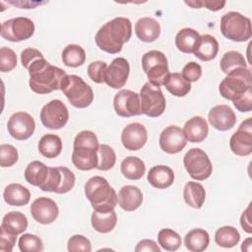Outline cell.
Wrapping results in <instances>:
<instances>
[{
  "label": "cell",
  "instance_id": "e0dca14e",
  "mask_svg": "<svg viewBox=\"0 0 252 252\" xmlns=\"http://www.w3.org/2000/svg\"><path fill=\"white\" fill-rule=\"evenodd\" d=\"M31 214L34 220L41 224L52 223L58 217L57 204L50 198L39 197L31 205Z\"/></svg>",
  "mask_w": 252,
  "mask_h": 252
},
{
  "label": "cell",
  "instance_id": "9f6ffc18",
  "mask_svg": "<svg viewBox=\"0 0 252 252\" xmlns=\"http://www.w3.org/2000/svg\"><path fill=\"white\" fill-rule=\"evenodd\" d=\"M251 237H248L246 238L243 243H242V246H241V249L242 251H247V252H250L251 251Z\"/></svg>",
  "mask_w": 252,
  "mask_h": 252
},
{
  "label": "cell",
  "instance_id": "44dd1931",
  "mask_svg": "<svg viewBox=\"0 0 252 252\" xmlns=\"http://www.w3.org/2000/svg\"><path fill=\"white\" fill-rule=\"evenodd\" d=\"M208 120L210 124L220 131H226L231 129L236 123V116L234 111L225 104L214 106L209 114Z\"/></svg>",
  "mask_w": 252,
  "mask_h": 252
},
{
  "label": "cell",
  "instance_id": "d4e9b609",
  "mask_svg": "<svg viewBox=\"0 0 252 252\" xmlns=\"http://www.w3.org/2000/svg\"><path fill=\"white\" fill-rule=\"evenodd\" d=\"M148 182L155 188L165 189L172 185L174 181L173 170L167 165L153 166L148 173Z\"/></svg>",
  "mask_w": 252,
  "mask_h": 252
},
{
  "label": "cell",
  "instance_id": "4fadbf2b",
  "mask_svg": "<svg viewBox=\"0 0 252 252\" xmlns=\"http://www.w3.org/2000/svg\"><path fill=\"white\" fill-rule=\"evenodd\" d=\"M40 121L48 129L57 130L66 125L69 119L67 106L60 99H52L40 110Z\"/></svg>",
  "mask_w": 252,
  "mask_h": 252
},
{
  "label": "cell",
  "instance_id": "ac0fdd59",
  "mask_svg": "<svg viewBox=\"0 0 252 252\" xmlns=\"http://www.w3.org/2000/svg\"><path fill=\"white\" fill-rule=\"evenodd\" d=\"M187 144L183 131L176 125L167 126L159 136V147L167 154H177L181 152Z\"/></svg>",
  "mask_w": 252,
  "mask_h": 252
},
{
  "label": "cell",
  "instance_id": "f5cc1de1",
  "mask_svg": "<svg viewBox=\"0 0 252 252\" xmlns=\"http://www.w3.org/2000/svg\"><path fill=\"white\" fill-rule=\"evenodd\" d=\"M136 252L142 251H152V252H160V248L158 244L152 239H143L138 242L137 246L135 247Z\"/></svg>",
  "mask_w": 252,
  "mask_h": 252
},
{
  "label": "cell",
  "instance_id": "8fae6325",
  "mask_svg": "<svg viewBox=\"0 0 252 252\" xmlns=\"http://www.w3.org/2000/svg\"><path fill=\"white\" fill-rule=\"evenodd\" d=\"M33 22L26 17H17L1 25V36L8 41L19 42L29 39L34 32Z\"/></svg>",
  "mask_w": 252,
  "mask_h": 252
},
{
  "label": "cell",
  "instance_id": "816d5d0a",
  "mask_svg": "<svg viewBox=\"0 0 252 252\" xmlns=\"http://www.w3.org/2000/svg\"><path fill=\"white\" fill-rule=\"evenodd\" d=\"M40 57H43V55L39 50H37L35 48H26L21 53V62H22V65L28 70L29 66L34 60H36Z\"/></svg>",
  "mask_w": 252,
  "mask_h": 252
},
{
  "label": "cell",
  "instance_id": "d6986e66",
  "mask_svg": "<svg viewBox=\"0 0 252 252\" xmlns=\"http://www.w3.org/2000/svg\"><path fill=\"white\" fill-rule=\"evenodd\" d=\"M130 73V65L123 57H117L112 60L106 68L104 83L112 89H120L124 87Z\"/></svg>",
  "mask_w": 252,
  "mask_h": 252
},
{
  "label": "cell",
  "instance_id": "4316f807",
  "mask_svg": "<svg viewBox=\"0 0 252 252\" xmlns=\"http://www.w3.org/2000/svg\"><path fill=\"white\" fill-rule=\"evenodd\" d=\"M219 52V42L211 34L200 35V39L194 51V55L201 61L213 60Z\"/></svg>",
  "mask_w": 252,
  "mask_h": 252
},
{
  "label": "cell",
  "instance_id": "7dc6e473",
  "mask_svg": "<svg viewBox=\"0 0 252 252\" xmlns=\"http://www.w3.org/2000/svg\"><path fill=\"white\" fill-rule=\"evenodd\" d=\"M181 75L184 77L185 80H187L190 83L196 82L202 76V67L198 63L191 61L183 67Z\"/></svg>",
  "mask_w": 252,
  "mask_h": 252
},
{
  "label": "cell",
  "instance_id": "5b68a950",
  "mask_svg": "<svg viewBox=\"0 0 252 252\" xmlns=\"http://www.w3.org/2000/svg\"><path fill=\"white\" fill-rule=\"evenodd\" d=\"M252 89L251 70L239 68L231 71L220 82L219 91L222 97L228 100H235Z\"/></svg>",
  "mask_w": 252,
  "mask_h": 252
},
{
  "label": "cell",
  "instance_id": "ba28073f",
  "mask_svg": "<svg viewBox=\"0 0 252 252\" xmlns=\"http://www.w3.org/2000/svg\"><path fill=\"white\" fill-rule=\"evenodd\" d=\"M142 67L147 74L149 82L155 86H162L169 74L167 59L159 50H150L142 57Z\"/></svg>",
  "mask_w": 252,
  "mask_h": 252
},
{
  "label": "cell",
  "instance_id": "c3c4849f",
  "mask_svg": "<svg viewBox=\"0 0 252 252\" xmlns=\"http://www.w3.org/2000/svg\"><path fill=\"white\" fill-rule=\"evenodd\" d=\"M185 4L191 6L194 9H200L202 7H206L210 11H219L221 10L224 5L225 1H217V0H198V1H185Z\"/></svg>",
  "mask_w": 252,
  "mask_h": 252
},
{
  "label": "cell",
  "instance_id": "52a82bcc",
  "mask_svg": "<svg viewBox=\"0 0 252 252\" xmlns=\"http://www.w3.org/2000/svg\"><path fill=\"white\" fill-rule=\"evenodd\" d=\"M220 28L224 37L236 42L246 41L252 35L250 19L239 12L225 13L220 19Z\"/></svg>",
  "mask_w": 252,
  "mask_h": 252
},
{
  "label": "cell",
  "instance_id": "4dcf8cb0",
  "mask_svg": "<svg viewBox=\"0 0 252 252\" xmlns=\"http://www.w3.org/2000/svg\"><path fill=\"white\" fill-rule=\"evenodd\" d=\"M183 198L186 204L190 207L201 209L206 199V191L202 184L195 181H189L184 186Z\"/></svg>",
  "mask_w": 252,
  "mask_h": 252
},
{
  "label": "cell",
  "instance_id": "ee69618b",
  "mask_svg": "<svg viewBox=\"0 0 252 252\" xmlns=\"http://www.w3.org/2000/svg\"><path fill=\"white\" fill-rule=\"evenodd\" d=\"M17 66V56L14 50L9 47L0 48V71L10 72Z\"/></svg>",
  "mask_w": 252,
  "mask_h": 252
},
{
  "label": "cell",
  "instance_id": "f1b7e54d",
  "mask_svg": "<svg viewBox=\"0 0 252 252\" xmlns=\"http://www.w3.org/2000/svg\"><path fill=\"white\" fill-rule=\"evenodd\" d=\"M49 172V167L39 160H33L25 169V179L28 183L39 187L45 183Z\"/></svg>",
  "mask_w": 252,
  "mask_h": 252
},
{
  "label": "cell",
  "instance_id": "b9f144b4",
  "mask_svg": "<svg viewBox=\"0 0 252 252\" xmlns=\"http://www.w3.org/2000/svg\"><path fill=\"white\" fill-rule=\"evenodd\" d=\"M19 248L22 252H40L43 250V243L38 236L25 233L19 239Z\"/></svg>",
  "mask_w": 252,
  "mask_h": 252
},
{
  "label": "cell",
  "instance_id": "7bdbcfd3",
  "mask_svg": "<svg viewBox=\"0 0 252 252\" xmlns=\"http://www.w3.org/2000/svg\"><path fill=\"white\" fill-rule=\"evenodd\" d=\"M19 158L17 149L10 144H2L0 146V165L2 167H10L14 165Z\"/></svg>",
  "mask_w": 252,
  "mask_h": 252
},
{
  "label": "cell",
  "instance_id": "1f68e13d",
  "mask_svg": "<svg viewBox=\"0 0 252 252\" xmlns=\"http://www.w3.org/2000/svg\"><path fill=\"white\" fill-rule=\"evenodd\" d=\"M209 243V233L202 228H194L187 232L184 237V244L191 252H202L207 249Z\"/></svg>",
  "mask_w": 252,
  "mask_h": 252
},
{
  "label": "cell",
  "instance_id": "e575fe53",
  "mask_svg": "<svg viewBox=\"0 0 252 252\" xmlns=\"http://www.w3.org/2000/svg\"><path fill=\"white\" fill-rule=\"evenodd\" d=\"M146 172L144 161L137 157H127L121 162V173L129 180H139Z\"/></svg>",
  "mask_w": 252,
  "mask_h": 252
},
{
  "label": "cell",
  "instance_id": "ffe728a7",
  "mask_svg": "<svg viewBox=\"0 0 252 252\" xmlns=\"http://www.w3.org/2000/svg\"><path fill=\"white\" fill-rule=\"evenodd\" d=\"M148 140V133L145 126L134 122L128 124L121 133V142L123 147L129 151H138L142 149Z\"/></svg>",
  "mask_w": 252,
  "mask_h": 252
},
{
  "label": "cell",
  "instance_id": "7c38bea8",
  "mask_svg": "<svg viewBox=\"0 0 252 252\" xmlns=\"http://www.w3.org/2000/svg\"><path fill=\"white\" fill-rule=\"evenodd\" d=\"M75 181V174L68 167H49L47 179L40 189L42 191L65 194L73 189Z\"/></svg>",
  "mask_w": 252,
  "mask_h": 252
},
{
  "label": "cell",
  "instance_id": "11a10c76",
  "mask_svg": "<svg viewBox=\"0 0 252 252\" xmlns=\"http://www.w3.org/2000/svg\"><path fill=\"white\" fill-rule=\"evenodd\" d=\"M10 3L15 5V6H19L22 9H32V8H34L35 6L41 4L39 2H23V1H21V2H10Z\"/></svg>",
  "mask_w": 252,
  "mask_h": 252
},
{
  "label": "cell",
  "instance_id": "277c9868",
  "mask_svg": "<svg viewBox=\"0 0 252 252\" xmlns=\"http://www.w3.org/2000/svg\"><path fill=\"white\" fill-rule=\"evenodd\" d=\"M85 195L94 211L114 210L118 202L115 190L101 176H93L86 182Z\"/></svg>",
  "mask_w": 252,
  "mask_h": 252
},
{
  "label": "cell",
  "instance_id": "bcb514c9",
  "mask_svg": "<svg viewBox=\"0 0 252 252\" xmlns=\"http://www.w3.org/2000/svg\"><path fill=\"white\" fill-rule=\"evenodd\" d=\"M67 248L70 252H90L92 251V244L91 241L84 235L76 234L69 238Z\"/></svg>",
  "mask_w": 252,
  "mask_h": 252
},
{
  "label": "cell",
  "instance_id": "f546056e",
  "mask_svg": "<svg viewBox=\"0 0 252 252\" xmlns=\"http://www.w3.org/2000/svg\"><path fill=\"white\" fill-rule=\"evenodd\" d=\"M199 39L200 34L197 31L190 28H184L177 32L175 36V45L177 49L183 53H194Z\"/></svg>",
  "mask_w": 252,
  "mask_h": 252
},
{
  "label": "cell",
  "instance_id": "9c48e42d",
  "mask_svg": "<svg viewBox=\"0 0 252 252\" xmlns=\"http://www.w3.org/2000/svg\"><path fill=\"white\" fill-rule=\"evenodd\" d=\"M139 96L142 114L149 117H158L164 112L166 102L160 87L147 82L142 87Z\"/></svg>",
  "mask_w": 252,
  "mask_h": 252
},
{
  "label": "cell",
  "instance_id": "cb8c5ba5",
  "mask_svg": "<svg viewBox=\"0 0 252 252\" xmlns=\"http://www.w3.org/2000/svg\"><path fill=\"white\" fill-rule=\"evenodd\" d=\"M117 200L121 209L126 212H133L142 205L143 194L137 186L125 185L119 190Z\"/></svg>",
  "mask_w": 252,
  "mask_h": 252
},
{
  "label": "cell",
  "instance_id": "484cf974",
  "mask_svg": "<svg viewBox=\"0 0 252 252\" xmlns=\"http://www.w3.org/2000/svg\"><path fill=\"white\" fill-rule=\"evenodd\" d=\"M3 198L10 206L22 207L30 202L31 192L27 187L19 183H11L5 187Z\"/></svg>",
  "mask_w": 252,
  "mask_h": 252
},
{
  "label": "cell",
  "instance_id": "681fc988",
  "mask_svg": "<svg viewBox=\"0 0 252 252\" xmlns=\"http://www.w3.org/2000/svg\"><path fill=\"white\" fill-rule=\"evenodd\" d=\"M17 234L7 231L3 227H0V251L11 252L16 243Z\"/></svg>",
  "mask_w": 252,
  "mask_h": 252
},
{
  "label": "cell",
  "instance_id": "ab89813d",
  "mask_svg": "<svg viewBox=\"0 0 252 252\" xmlns=\"http://www.w3.org/2000/svg\"><path fill=\"white\" fill-rule=\"evenodd\" d=\"M158 244L166 251H176L181 245V236L170 228H162L158 234Z\"/></svg>",
  "mask_w": 252,
  "mask_h": 252
},
{
  "label": "cell",
  "instance_id": "f35d334b",
  "mask_svg": "<svg viewBox=\"0 0 252 252\" xmlns=\"http://www.w3.org/2000/svg\"><path fill=\"white\" fill-rule=\"evenodd\" d=\"M220 69L226 75L231 71L239 68H247V63L244 56L238 51H227L225 52L220 62Z\"/></svg>",
  "mask_w": 252,
  "mask_h": 252
},
{
  "label": "cell",
  "instance_id": "8d00e7d4",
  "mask_svg": "<svg viewBox=\"0 0 252 252\" xmlns=\"http://www.w3.org/2000/svg\"><path fill=\"white\" fill-rule=\"evenodd\" d=\"M61 58L66 66L77 68L85 63L86 52L84 48L78 44H68L63 49Z\"/></svg>",
  "mask_w": 252,
  "mask_h": 252
},
{
  "label": "cell",
  "instance_id": "6da1fadb",
  "mask_svg": "<svg viewBox=\"0 0 252 252\" xmlns=\"http://www.w3.org/2000/svg\"><path fill=\"white\" fill-rule=\"evenodd\" d=\"M28 71L30 74V88L39 94L60 90L62 80L67 75L64 70L51 65L44 57L34 60L29 66Z\"/></svg>",
  "mask_w": 252,
  "mask_h": 252
},
{
  "label": "cell",
  "instance_id": "60d3db41",
  "mask_svg": "<svg viewBox=\"0 0 252 252\" xmlns=\"http://www.w3.org/2000/svg\"><path fill=\"white\" fill-rule=\"evenodd\" d=\"M97 159L98 161L96 168L98 170L106 171L111 169L116 161V155L114 150L106 144L99 145L97 150Z\"/></svg>",
  "mask_w": 252,
  "mask_h": 252
},
{
  "label": "cell",
  "instance_id": "f6af8a7d",
  "mask_svg": "<svg viewBox=\"0 0 252 252\" xmlns=\"http://www.w3.org/2000/svg\"><path fill=\"white\" fill-rule=\"evenodd\" d=\"M106 68H107V65L105 62L94 61L90 63V65L88 66V75L93 82L96 84H102L104 83Z\"/></svg>",
  "mask_w": 252,
  "mask_h": 252
},
{
  "label": "cell",
  "instance_id": "3957f363",
  "mask_svg": "<svg viewBox=\"0 0 252 252\" xmlns=\"http://www.w3.org/2000/svg\"><path fill=\"white\" fill-rule=\"evenodd\" d=\"M99 144L96 135L90 130L76 135L73 144L72 162L79 170H91L97 165V150Z\"/></svg>",
  "mask_w": 252,
  "mask_h": 252
},
{
  "label": "cell",
  "instance_id": "d6a6232c",
  "mask_svg": "<svg viewBox=\"0 0 252 252\" xmlns=\"http://www.w3.org/2000/svg\"><path fill=\"white\" fill-rule=\"evenodd\" d=\"M163 86L171 94L178 97L185 96L191 90V83L185 80L180 73H169Z\"/></svg>",
  "mask_w": 252,
  "mask_h": 252
},
{
  "label": "cell",
  "instance_id": "5bb4252c",
  "mask_svg": "<svg viewBox=\"0 0 252 252\" xmlns=\"http://www.w3.org/2000/svg\"><path fill=\"white\" fill-rule=\"evenodd\" d=\"M9 134L16 140L24 141L29 139L34 132L35 122L28 112L19 111L14 113L7 124Z\"/></svg>",
  "mask_w": 252,
  "mask_h": 252
},
{
  "label": "cell",
  "instance_id": "83f0119b",
  "mask_svg": "<svg viewBox=\"0 0 252 252\" xmlns=\"http://www.w3.org/2000/svg\"><path fill=\"white\" fill-rule=\"evenodd\" d=\"M92 226L94 230L100 233L110 232L117 223V215L114 210L111 211H94L91 218Z\"/></svg>",
  "mask_w": 252,
  "mask_h": 252
},
{
  "label": "cell",
  "instance_id": "8992f818",
  "mask_svg": "<svg viewBox=\"0 0 252 252\" xmlns=\"http://www.w3.org/2000/svg\"><path fill=\"white\" fill-rule=\"evenodd\" d=\"M60 90L69 102L77 108L88 107L94 100L93 89L77 75H66L62 80Z\"/></svg>",
  "mask_w": 252,
  "mask_h": 252
},
{
  "label": "cell",
  "instance_id": "d590c367",
  "mask_svg": "<svg viewBox=\"0 0 252 252\" xmlns=\"http://www.w3.org/2000/svg\"><path fill=\"white\" fill-rule=\"evenodd\" d=\"M1 227L14 234L23 233L28 227V219L21 212L7 213L1 222Z\"/></svg>",
  "mask_w": 252,
  "mask_h": 252
},
{
  "label": "cell",
  "instance_id": "603a6c76",
  "mask_svg": "<svg viewBox=\"0 0 252 252\" xmlns=\"http://www.w3.org/2000/svg\"><path fill=\"white\" fill-rule=\"evenodd\" d=\"M135 33L140 40L153 42L158 39L160 34V25L154 18H141L135 24Z\"/></svg>",
  "mask_w": 252,
  "mask_h": 252
},
{
  "label": "cell",
  "instance_id": "74e56055",
  "mask_svg": "<svg viewBox=\"0 0 252 252\" xmlns=\"http://www.w3.org/2000/svg\"><path fill=\"white\" fill-rule=\"evenodd\" d=\"M240 239L238 230L231 225L221 226L217 229L215 233L216 243L223 248H231L235 246Z\"/></svg>",
  "mask_w": 252,
  "mask_h": 252
},
{
  "label": "cell",
  "instance_id": "2e32d148",
  "mask_svg": "<svg viewBox=\"0 0 252 252\" xmlns=\"http://www.w3.org/2000/svg\"><path fill=\"white\" fill-rule=\"evenodd\" d=\"M113 106L116 114L121 117H131L142 114L140 96L130 90L119 91L113 99Z\"/></svg>",
  "mask_w": 252,
  "mask_h": 252
},
{
  "label": "cell",
  "instance_id": "7a4b0ae2",
  "mask_svg": "<svg viewBox=\"0 0 252 252\" xmlns=\"http://www.w3.org/2000/svg\"><path fill=\"white\" fill-rule=\"evenodd\" d=\"M132 35V24L128 18L116 17L105 23L96 32L94 40L103 51L116 54L122 50L123 44Z\"/></svg>",
  "mask_w": 252,
  "mask_h": 252
},
{
  "label": "cell",
  "instance_id": "836d02e7",
  "mask_svg": "<svg viewBox=\"0 0 252 252\" xmlns=\"http://www.w3.org/2000/svg\"><path fill=\"white\" fill-rule=\"evenodd\" d=\"M39 153L47 158H54L61 154L62 141L55 134H45L38 142Z\"/></svg>",
  "mask_w": 252,
  "mask_h": 252
},
{
  "label": "cell",
  "instance_id": "30bf717a",
  "mask_svg": "<svg viewBox=\"0 0 252 252\" xmlns=\"http://www.w3.org/2000/svg\"><path fill=\"white\" fill-rule=\"evenodd\" d=\"M183 164L190 177L199 181L209 178L213 171L208 155L199 148H193L185 154Z\"/></svg>",
  "mask_w": 252,
  "mask_h": 252
},
{
  "label": "cell",
  "instance_id": "db71d44e",
  "mask_svg": "<svg viewBox=\"0 0 252 252\" xmlns=\"http://www.w3.org/2000/svg\"><path fill=\"white\" fill-rule=\"evenodd\" d=\"M249 212H250V205L242 213V215L240 217V225L242 226L243 230L246 231L247 233H251L252 232V226H251V222L249 220Z\"/></svg>",
  "mask_w": 252,
  "mask_h": 252
},
{
  "label": "cell",
  "instance_id": "f907efd6",
  "mask_svg": "<svg viewBox=\"0 0 252 252\" xmlns=\"http://www.w3.org/2000/svg\"><path fill=\"white\" fill-rule=\"evenodd\" d=\"M233 105L240 112H249L252 110V89L247 91L243 95L233 100Z\"/></svg>",
  "mask_w": 252,
  "mask_h": 252
},
{
  "label": "cell",
  "instance_id": "9a60e30c",
  "mask_svg": "<svg viewBox=\"0 0 252 252\" xmlns=\"http://www.w3.org/2000/svg\"><path fill=\"white\" fill-rule=\"evenodd\" d=\"M251 118L242 121L237 131L229 140L231 152L239 157H246L252 153V123Z\"/></svg>",
  "mask_w": 252,
  "mask_h": 252
},
{
  "label": "cell",
  "instance_id": "7402d4cb",
  "mask_svg": "<svg viewBox=\"0 0 252 252\" xmlns=\"http://www.w3.org/2000/svg\"><path fill=\"white\" fill-rule=\"evenodd\" d=\"M182 131L189 142L201 143L208 136L209 126L205 118L201 116H194L186 121Z\"/></svg>",
  "mask_w": 252,
  "mask_h": 252
}]
</instances>
